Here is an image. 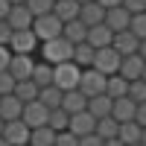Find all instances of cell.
<instances>
[{
    "instance_id": "obj_26",
    "label": "cell",
    "mask_w": 146,
    "mask_h": 146,
    "mask_svg": "<svg viewBox=\"0 0 146 146\" xmlns=\"http://www.w3.org/2000/svg\"><path fill=\"white\" fill-rule=\"evenodd\" d=\"M53 73H56V64H50L47 58H41V62H35L32 79L38 82V88H47V85H53Z\"/></svg>"
},
{
    "instance_id": "obj_41",
    "label": "cell",
    "mask_w": 146,
    "mask_h": 146,
    "mask_svg": "<svg viewBox=\"0 0 146 146\" xmlns=\"http://www.w3.org/2000/svg\"><path fill=\"white\" fill-rule=\"evenodd\" d=\"M135 120L146 129V102H137V114H135Z\"/></svg>"
},
{
    "instance_id": "obj_51",
    "label": "cell",
    "mask_w": 146,
    "mask_h": 146,
    "mask_svg": "<svg viewBox=\"0 0 146 146\" xmlns=\"http://www.w3.org/2000/svg\"><path fill=\"white\" fill-rule=\"evenodd\" d=\"M131 146H143V143H131Z\"/></svg>"
},
{
    "instance_id": "obj_11",
    "label": "cell",
    "mask_w": 146,
    "mask_h": 146,
    "mask_svg": "<svg viewBox=\"0 0 146 146\" xmlns=\"http://www.w3.org/2000/svg\"><path fill=\"white\" fill-rule=\"evenodd\" d=\"M137 47H140V38L131 29H120L114 32V50L120 56H131V53H137Z\"/></svg>"
},
{
    "instance_id": "obj_34",
    "label": "cell",
    "mask_w": 146,
    "mask_h": 146,
    "mask_svg": "<svg viewBox=\"0 0 146 146\" xmlns=\"http://www.w3.org/2000/svg\"><path fill=\"white\" fill-rule=\"evenodd\" d=\"M129 29L137 35V38H146V12H135L131 15V23H129Z\"/></svg>"
},
{
    "instance_id": "obj_14",
    "label": "cell",
    "mask_w": 146,
    "mask_h": 146,
    "mask_svg": "<svg viewBox=\"0 0 146 146\" xmlns=\"http://www.w3.org/2000/svg\"><path fill=\"white\" fill-rule=\"evenodd\" d=\"M88 44L91 47H111L114 44V29L108 23H96V27H88Z\"/></svg>"
},
{
    "instance_id": "obj_44",
    "label": "cell",
    "mask_w": 146,
    "mask_h": 146,
    "mask_svg": "<svg viewBox=\"0 0 146 146\" xmlns=\"http://www.w3.org/2000/svg\"><path fill=\"white\" fill-rule=\"evenodd\" d=\"M100 3H102L105 9H111V6H120V3H123V0H100Z\"/></svg>"
},
{
    "instance_id": "obj_30",
    "label": "cell",
    "mask_w": 146,
    "mask_h": 146,
    "mask_svg": "<svg viewBox=\"0 0 146 146\" xmlns=\"http://www.w3.org/2000/svg\"><path fill=\"white\" fill-rule=\"evenodd\" d=\"M38 100H41L47 108H58V105H62V100H64V91L58 88V85H47V88H41Z\"/></svg>"
},
{
    "instance_id": "obj_21",
    "label": "cell",
    "mask_w": 146,
    "mask_h": 146,
    "mask_svg": "<svg viewBox=\"0 0 146 146\" xmlns=\"http://www.w3.org/2000/svg\"><path fill=\"white\" fill-rule=\"evenodd\" d=\"M120 123H126V120H135L137 114V102L131 100V96H120V100H114V111H111Z\"/></svg>"
},
{
    "instance_id": "obj_17",
    "label": "cell",
    "mask_w": 146,
    "mask_h": 146,
    "mask_svg": "<svg viewBox=\"0 0 146 146\" xmlns=\"http://www.w3.org/2000/svg\"><path fill=\"white\" fill-rule=\"evenodd\" d=\"M79 18L88 23V27H96V23H105V6L100 0H88V3H82V12Z\"/></svg>"
},
{
    "instance_id": "obj_45",
    "label": "cell",
    "mask_w": 146,
    "mask_h": 146,
    "mask_svg": "<svg viewBox=\"0 0 146 146\" xmlns=\"http://www.w3.org/2000/svg\"><path fill=\"white\" fill-rule=\"evenodd\" d=\"M137 53H140V56L146 58V38H140V47H137Z\"/></svg>"
},
{
    "instance_id": "obj_47",
    "label": "cell",
    "mask_w": 146,
    "mask_h": 146,
    "mask_svg": "<svg viewBox=\"0 0 146 146\" xmlns=\"http://www.w3.org/2000/svg\"><path fill=\"white\" fill-rule=\"evenodd\" d=\"M0 146H12V143H9V140H6V137H0Z\"/></svg>"
},
{
    "instance_id": "obj_42",
    "label": "cell",
    "mask_w": 146,
    "mask_h": 146,
    "mask_svg": "<svg viewBox=\"0 0 146 146\" xmlns=\"http://www.w3.org/2000/svg\"><path fill=\"white\" fill-rule=\"evenodd\" d=\"M12 12V0H0V21H6Z\"/></svg>"
},
{
    "instance_id": "obj_46",
    "label": "cell",
    "mask_w": 146,
    "mask_h": 146,
    "mask_svg": "<svg viewBox=\"0 0 146 146\" xmlns=\"http://www.w3.org/2000/svg\"><path fill=\"white\" fill-rule=\"evenodd\" d=\"M3 129H6V120L0 117V137H3Z\"/></svg>"
},
{
    "instance_id": "obj_48",
    "label": "cell",
    "mask_w": 146,
    "mask_h": 146,
    "mask_svg": "<svg viewBox=\"0 0 146 146\" xmlns=\"http://www.w3.org/2000/svg\"><path fill=\"white\" fill-rule=\"evenodd\" d=\"M140 143H143V146H146V129H143V137H140Z\"/></svg>"
},
{
    "instance_id": "obj_6",
    "label": "cell",
    "mask_w": 146,
    "mask_h": 146,
    "mask_svg": "<svg viewBox=\"0 0 146 146\" xmlns=\"http://www.w3.org/2000/svg\"><path fill=\"white\" fill-rule=\"evenodd\" d=\"M50 111L53 108H47L41 100H32V102H27L23 105V123H27L29 129H38V126H47L50 123Z\"/></svg>"
},
{
    "instance_id": "obj_10",
    "label": "cell",
    "mask_w": 146,
    "mask_h": 146,
    "mask_svg": "<svg viewBox=\"0 0 146 146\" xmlns=\"http://www.w3.org/2000/svg\"><path fill=\"white\" fill-rule=\"evenodd\" d=\"M32 70H35V58H32V53H12L9 73H12L15 79H32Z\"/></svg>"
},
{
    "instance_id": "obj_33",
    "label": "cell",
    "mask_w": 146,
    "mask_h": 146,
    "mask_svg": "<svg viewBox=\"0 0 146 146\" xmlns=\"http://www.w3.org/2000/svg\"><path fill=\"white\" fill-rule=\"evenodd\" d=\"M27 6H29L32 15L38 18V15H47V12L56 9V0H27Z\"/></svg>"
},
{
    "instance_id": "obj_52",
    "label": "cell",
    "mask_w": 146,
    "mask_h": 146,
    "mask_svg": "<svg viewBox=\"0 0 146 146\" xmlns=\"http://www.w3.org/2000/svg\"><path fill=\"white\" fill-rule=\"evenodd\" d=\"M79 3H88V0H79Z\"/></svg>"
},
{
    "instance_id": "obj_12",
    "label": "cell",
    "mask_w": 146,
    "mask_h": 146,
    "mask_svg": "<svg viewBox=\"0 0 146 146\" xmlns=\"http://www.w3.org/2000/svg\"><path fill=\"white\" fill-rule=\"evenodd\" d=\"M23 105L27 102H23L18 94H3L0 96V117L3 120H18L23 114Z\"/></svg>"
},
{
    "instance_id": "obj_24",
    "label": "cell",
    "mask_w": 146,
    "mask_h": 146,
    "mask_svg": "<svg viewBox=\"0 0 146 146\" xmlns=\"http://www.w3.org/2000/svg\"><path fill=\"white\" fill-rule=\"evenodd\" d=\"M53 12L67 23V21H76V18H79L82 3H79V0H56V9H53Z\"/></svg>"
},
{
    "instance_id": "obj_22",
    "label": "cell",
    "mask_w": 146,
    "mask_h": 146,
    "mask_svg": "<svg viewBox=\"0 0 146 146\" xmlns=\"http://www.w3.org/2000/svg\"><path fill=\"white\" fill-rule=\"evenodd\" d=\"M62 108H64V111H70V114H76V111H85V108H88V96H85L79 88H73V91H64Z\"/></svg>"
},
{
    "instance_id": "obj_20",
    "label": "cell",
    "mask_w": 146,
    "mask_h": 146,
    "mask_svg": "<svg viewBox=\"0 0 146 146\" xmlns=\"http://www.w3.org/2000/svg\"><path fill=\"white\" fill-rule=\"evenodd\" d=\"M62 35H64L67 41H73V44H82V41H88V23H85L82 18H76V21H67Z\"/></svg>"
},
{
    "instance_id": "obj_7",
    "label": "cell",
    "mask_w": 146,
    "mask_h": 146,
    "mask_svg": "<svg viewBox=\"0 0 146 146\" xmlns=\"http://www.w3.org/2000/svg\"><path fill=\"white\" fill-rule=\"evenodd\" d=\"M9 47H12V53H35V47H41V38L35 35L32 27L29 29H15Z\"/></svg>"
},
{
    "instance_id": "obj_31",
    "label": "cell",
    "mask_w": 146,
    "mask_h": 146,
    "mask_svg": "<svg viewBox=\"0 0 146 146\" xmlns=\"http://www.w3.org/2000/svg\"><path fill=\"white\" fill-rule=\"evenodd\" d=\"M50 126H53L56 131H64V129L70 126V111H64L62 105L53 108V111H50Z\"/></svg>"
},
{
    "instance_id": "obj_4",
    "label": "cell",
    "mask_w": 146,
    "mask_h": 146,
    "mask_svg": "<svg viewBox=\"0 0 146 146\" xmlns=\"http://www.w3.org/2000/svg\"><path fill=\"white\" fill-rule=\"evenodd\" d=\"M105 85H108V76L96 67H85L82 70V82H79V91L88 96H96V94H105Z\"/></svg>"
},
{
    "instance_id": "obj_37",
    "label": "cell",
    "mask_w": 146,
    "mask_h": 146,
    "mask_svg": "<svg viewBox=\"0 0 146 146\" xmlns=\"http://www.w3.org/2000/svg\"><path fill=\"white\" fill-rule=\"evenodd\" d=\"M9 62H12V47L0 44V70H9Z\"/></svg>"
},
{
    "instance_id": "obj_9",
    "label": "cell",
    "mask_w": 146,
    "mask_h": 146,
    "mask_svg": "<svg viewBox=\"0 0 146 146\" xmlns=\"http://www.w3.org/2000/svg\"><path fill=\"white\" fill-rule=\"evenodd\" d=\"M76 137H85V135H94L96 131V117L85 108V111H76V114H70V126H67Z\"/></svg>"
},
{
    "instance_id": "obj_23",
    "label": "cell",
    "mask_w": 146,
    "mask_h": 146,
    "mask_svg": "<svg viewBox=\"0 0 146 146\" xmlns=\"http://www.w3.org/2000/svg\"><path fill=\"white\" fill-rule=\"evenodd\" d=\"M94 58H96V47H91L88 41H82L73 47V62L79 67H94Z\"/></svg>"
},
{
    "instance_id": "obj_36",
    "label": "cell",
    "mask_w": 146,
    "mask_h": 146,
    "mask_svg": "<svg viewBox=\"0 0 146 146\" xmlns=\"http://www.w3.org/2000/svg\"><path fill=\"white\" fill-rule=\"evenodd\" d=\"M56 146H79V137L73 135L70 129H64V131H58V135H56Z\"/></svg>"
},
{
    "instance_id": "obj_28",
    "label": "cell",
    "mask_w": 146,
    "mask_h": 146,
    "mask_svg": "<svg viewBox=\"0 0 146 146\" xmlns=\"http://www.w3.org/2000/svg\"><path fill=\"white\" fill-rule=\"evenodd\" d=\"M15 94L21 96L23 102H32V100H38L41 88H38V82H35V79H18V85H15Z\"/></svg>"
},
{
    "instance_id": "obj_25",
    "label": "cell",
    "mask_w": 146,
    "mask_h": 146,
    "mask_svg": "<svg viewBox=\"0 0 146 146\" xmlns=\"http://www.w3.org/2000/svg\"><path fill=\"white\" fill-rule=\"evenodd\" d=\"M105 94L114 96V100L129 96V79L123 76V73H111V76H108V85H105Z\"/></svg>"
},
{
    "instance_id": "obj_35",
    "label": "cell",
    "mask_w": 146,
    "mask_h": 146,
    "mask_svg": "<svg viewBox=\"0 0 146 146\" xmlns=\"http://www.w3.org/2000/svg\"><path fill=\"white\" fill-rule=\"evenodd\" d=\"M15 85H18V79L12 76L9 70H0V96L3 94H15Z\"/></svg>"
},
{
    "instance_id": "obj_50",
    "label": "cell",
    "mask_w": 146,
    "mask_h": 146,
    "mask_svg": "<svg viewBox=\"0 0 146 146\" xmlns=\"http://www.w3.org/2000/svg\"><path fill=\"white\" fill-rule=\"evenodd\" d=\"M21 146H32V143H21Z\"/></svg>"
},
{
    "instance_id": "obj_40",
    "label": "cell",
    "mask_w": 146,
    "mask_h": 146,
    "mask_svg": "<svg viewBox=\"0 0 146 146\" xmlns=\"http://www.w3.org/2000/svg\"><path fill=\"white\" fill-rule=\"evenodd\" d=\"M123 6L135 15V12H146V0H123Z\"/></svg>"
},
{
    "instance_id": "obj_3",
    "label": "cell",
    "mask_w": 146,
    "mask_h": 146,
    "mask_svg": "<svg viewBox=\"0 0 146 146\" xmlns=\"http://www.w3.org/2000/svg\"><path fill=\"white\" fill-rule=\"evenodd\" d=\"M32 29H35V35L41 38V44L44 41H50V38H58V35L64 32V21L56 15V12H47V15H38L32 21Z\"/></svg>"
},
{
    "instance_id": "obj_8",
    "label": "cell",
    "mask_w": 146,
    "mask_h": 146,
    "mask_svg": "<svg viewBox=\"0 0 146 146\" xmlns=\"http://www.w3.org/2000/svg\"><path fill=\"white\" fill-rule=\"evenodd\" d=\"M3 137H6L12 146H21V143H29V137H32V129H29L27 123H23V117H18V120H6Z\"/></svg>"
},
{
    "instance_id": "obj_29",
    "label": "cell",
    "mask_w": 146,
    "mask_h": 146,
    "mask_svg": "<svg viewBox=\"0 0 146 146\" xmlns=\"http://www.w3.org/2000/svg\"><path fill=\"white\" fill-rule=\"evenodd\" d=\"M117 131H120V120H117L114 114H108V117H100V120H96V135H100L102 140L117 137Z\"/></svg>"
},
{
    "instance_id": "obj_13",
    "label": "cell",
    "mask_w": 146,
    "mask_h": 146,
    "mask_svg": "<svg viewBox=\"0 0 146 146\" xmlns=\"http://www.w3.org/2000/svg\"><path fill=\"white\" fill-rule=\"evenodd\" d=\"M105 23H108L114 32L129 29V23H131V12H129L123 3H120V6H111V9H105Z\"/></svg>"
},
{
    "instance_id": "obj_32",
    "label": "cell",
    "mask_w": 146,
    "mask_h": 146,
    "mask_svg": "<svg viewBox=\"0 0 146 146\" xmlns=\"http://www.w3.org/2000/svg\"><path fill=\"white\" fill-rule=\"evenodd\" d=\"M129 96H131L135 102H146V79H143V76L129 82Z\"/></svg>"
},
{
    "instance_id": "obj_49",
    "label": "cell",
    "mask_w": 146,
    "mask_h": 146,
    "mask_svg": "<svg viewBox=\"0 0 146 146\" xmlns=\"http://www.w3.org/2000/svg\"><path fill=\"white\" fill-rule=\"evenodd\" d=\"M18 3H27V0H12V6H18Z\"/></svg>"
},
{
    "instance_id": "obj_15",
    "label": "cell",
    "mask_w": 146,
    "mask_h": 146,
    "mask_svg": "<svg viewBox=\"0 0 146 146\" xmlns=\"http://www.w3.org/2000/svg\"><path fill=\"white\" fill-rule=\"evenodd\" d=\"M146 70V58L140 53H131V56H123V64H120V73L131 82V79H140Z\"/></svg>"
},
{
    "instance_id": "obj_39",
    "label": "cell",
    "mask_w": 146,
    "mask_h": 146,
    "mask_svg": "<svg viewBox=\"0 0 146 146\" xmlns=\"http://www.w3.org/2000/svg\"><path fill=\"white\" fill-rule=\"evenodd\" d=\"M12 32H15V29H12V23H9V21H0V44H9V41H12Z\"/></svg>"
},
{
    "instance_id": "obj_2",
    "label": "cell",
    "mask_w": 146,
    "mask_h": 146,
    "mask_svg": "<svg viewBox=\"0 0 146 146\" xmlns=\"http://www.w3.org/2000/svg\"><path fill=\"white\" fill-rule=\"evenodd\" d=\"M82 70L76 62H62V64H56V73H53V85H58L62 91H73V88H79V82H82Z\"/></svg>"
},
{
    "instance_id": "obj_1",
    "label": "cell",
    "mask_w": 146,
    "mask_h": 146,
    "mask_svg": "<svg viewBox=\"0 0 146 146\" xmlns=\"http://www.w3.org/2000/svg\"><path fill=\"white\" fill-rule=\"evenodd\" d=\"M73 41H67L64 35H58V38H50L41 44V58H47L50 64H62V62H70L73 58Z\"/></svg>"
},
{
    "instance_id": "obj_27",
    "label": "cell",
    "mask_w": 146,
    "mask_h": 146,
    "mask_svg": "<svg viewBox=\"0 0 146 146\" xmlns=\"http://www.w3.org/2000/svg\"><path fill=\"white\" fill-rule=\"evenodd\" d=\"M56 135L58 131L47 123V126H38V129H32V137H29V143L32 146H56Z\"/></svg>"
},
{
    "instance_id": "obj_18",
    "label": "cell",
    "mask_w": 146,
    "mask_h": 146,
    "mask_svg": "<svg viewBox=\"0 0 146 146\" xmlns=\"http://www.w3.org/2000/svg\"><path fill=\"white\" fill-rule=\"evenodd\" d=\"M88 111L100 120V117H108L114 111V96H108V94H96V96H91L88 100Z\"/></svg>"
},
{
    "instance_id": "obj_53",
    "label": "cell",
    "mask_w": 146,
    "mask_h": 146,
    "mask_svg": "<svg viewBox=\"0 0 146 146\" xmlns=\"http://www.w3.org/2000/svg\"><path fill=\"white\" fill-rule=\"evenodd\" d=\"M143 79H146V70H143Z\"/></svg>"
},
{
    "instance_id": "obj_38",
    "label": "cell",
    "mask_w": 146,
    "mask_h": 146,
    "mask_svg": "<svg viewBox=\"0 0 146 146\" xmlns=\"http://www.w3.org/2000/svg\"><path fill=\"white\" fill-rule=\"evenodd\" d=\"M79 146H105V140H102V137L94 131V135H85V137H79Z\"/></svg>"
},
{
    "instance_id": "obj_16",
    "label": "cell",
    "mask_w": 146,
    "mask_h": 146,
    "mask_svg": "<svg viewBox=\"0 0 146 146\" xmlns=\"http://www.w3.org/2000/svg\"><path fill=\"white\" fill-rule=\"evenodd\" d=\"M6 21L12 23V29H29V27H32V21H35V15L29 12L27 3H18V6H12V12H9V18H6Z\"/></svg>"
},
{
    "instance_id": "obj_19",
    "label": "cell",
    "mask_w": 146,
    "mask_h": 146,
    "mask_svg": "<svg viewBox=\"0 0 146 146\" xmlns=\"http://www.w3.org/2000/svg\"><path fill=\"white\" fill-rule=\"evenodd\" d=\"M117 137L123 140L126 146H131V143H140V137H143V126L137 123V120H126V123H120Z\"/></svg>"
},
{
    "instance_id": "obj_5",
    "label": "cell",
    "mask_w": 146,
    "mask_h": 146,
    "mask_svg": "<svg viewBox=\"0 0 146 146\" xmlns=\"http://www.w3.org/2000/svg\"><path fill=\"white\" fill-rule=\"evenodd\" d=\"M120 64H123V56L114 50V44H111V47H100V50H96L94 67H96V70H102L105 76H111V73H120Z\"/></svg>"
},
{
    "instance_id": "obj_43",
    "label": "cell",
    "mask_w": 146,
    "mask_h": 146,
    "mask_svg": "<svg viewBox=\"0 0 146 146\" xmlns=\"http://www.w3.org/2000/svg\"><path fill=\"white\" fill-rule=\"evenodd\" d=\"M105 146H126V143L120 140V137H108V140H105Z\"/></svg>"
}]
</instances>
